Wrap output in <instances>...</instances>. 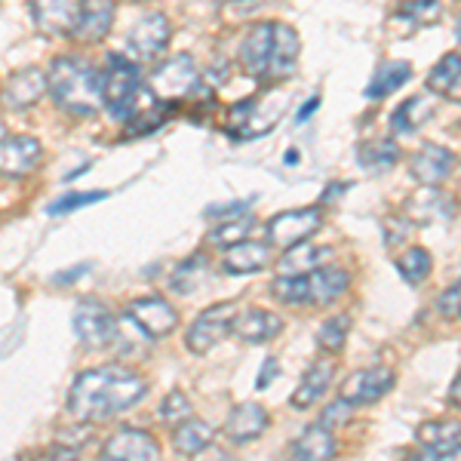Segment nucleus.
<instances>
[{"mask_svg": "<svg viewBox=\"0 0 461 461\" xmlns=\"http://www.w3.org/2000/svg\"><path fill=\"white\" fill-rule=\"evenodd\" d=\"M317 105H320V95H314V99H308V102H304V105H302L299 114H295V121H299V123H302V121H308V117L317 111Z\"/></svg>", "mask_w": 461, "mask_h": 461, "instance_id": "49", "label": "nucleus"}, {"mask_svg": "<svg viewBox=\"0 0 461 461\" xmlns=\"http://www.w3.org/2000/svg\"><path fill=\"white\" fill-rule=\"evenodd\" d=\"M102 461H160V443L142 428H121L102 446Z\"/></svg>", "mask_w": 461, "mask_h": 461, "instance_id": "11", "label": "nucleus"}, {"mask_svg": "<svg viewBox=\"0 0 461 461\" xmlns=\"http://www.w3.org/2000/svg\"><path fill=\"white\" fill-rule=\"evenodd\" d=\"M332 256L330 247H314V243H299V247H289L286 256H280V271L284 274H311L317 267H323L326 258Z\"/></svg>", "mask_w": 461, "mask_h": 461, "instance_id": "31", "label": "nucleus"}, {"mask_svg": "<svg viewBox=\"0 0 461 461\" xmlns=\"http://www.w3.org/2000/svg\"><path fill=\"white\" fill-rule=\"evenodd\" d=\"M111 22H114L111 0H93V4H86V13L80 19L74 37H80V41H102L111 32Z\"/></svg>", "mask_w": 461, "mask_h": 461, "instance_id": "33", "label": "nucleus"}, {"mask_svg": "<svg viewBox=\"0 0 461 461\" xmlns=\"http://www.w3.org/2000/svg\"><path fill=\"white\" fill-rule=\"evenodd\" d=\"M16 461H77V452H74L71 446H53V449H41V452L19 456Z\"/></svg>", "mask_w": 461, "mask_h": 461, "instance_id": "43", "label": "nucleus"}, {"mask_svg": "<svg viewBox=\"0 0 461 461\" xmlns=\"http://www.w3.org/2000/svg\"><path fill=\"white\" fill-rule=\"evenodd\" d=\"M237 314H240V304H234V302H221V304H215V308H206L203 314L191 323L188 336H185V345L194 354L212 351V348L230 332Z\"/></svg>", "mask_w": 461, "mask_h": 461, "instance_id": "7", "label": "nucleus"}, {"mask_svg": "<svg viewBox=\"0 0 461 461\" xmlns=\"http://www.w3.org/2000/svg\"><path fill=\"white\" fill-rule=\"evenodd\" d=\"M400 160V148L391 142V139H369V142H363L357 148V167L363 169V173H388L391 167H397Z\"/></svg>", "mask_w": 461, "mask_h": 461, "instance_id": "29", "label": "nucleus"}, {"mask_svg": "<svg viewBox=\"0 0 461 461\" xmlns=\"http://www.w3.org/2000/svg\"><path fill=\"white\" fill-rule=\"evenodd\" d=\"M271 293L284 304H308V274H280Z\"/></svg>", "mask_w": 461, "mask_h": 461, "instance_id": "38", "label": "nucleus"}, {"mask_svg": "<svg viewBox=\"0 0 461 461\" xmlns=\"http://www.w3.org/2000/svg\"><path fill=\"white\" fill-rule=\"evenodd\" d=\"M145 341H148L145 330L130 314L117 320V332H114V341H111V345H117V351H123V354H142Z\"/></svg>", "mask_w": 461, "mask_h": 461, "instance_id": "39", "label": "nucleus"}, {"mask_svg": "<svg viewBox=\"0 0 461 461\" xmlns=\"http://www.w3.org/2000/svg\"><path fill=\"white\" fill-rule=\"evenodd\" d=\"M440 311L446 317H456L461 314V280L456 286L449 289V293H443V299H440Z\"/></svg>", "mask_w": 461, "mask_h": 461, "instance_id": "47", "label": "nucleus"}, {"mask_svg": "<svg viewBox=\"0 0 461 461\" xmlns=\"http://www.w3.org/2000/svg\"><path fill=\"white\" fill-rule=\"evenodd\" d=\"M169 22L160 13H148L130 28V53L136 59H158L169 43Z\"/></svg>", "mask_w": 461, "mask_h": 461, "instance_id": "15", "label": "nucleus"}, {"mask_svg": "<svg viewBox=\"0 0 461 461\" xmlns=\"http://www.w3.org/2000/svg\"><path fill=\"white\" fill-rule=\"evenodd\" d=\"M393 382H397V375H393L391 366H369V369H360V373H354L351 378H345L339 388V400H345L348 406H373L378 400L384 397Z\"/></svg>", "mask_w": 461, "mask_h": 461, "instance_id": "9", "label": "nucleus"}, {"mask_svg": "<svg viewBox=\"0 0 461 461\" xmlns=\"http://www.w3.org/2000/svg\"><path fill=\"white\" fill-rule=\"evenodd\" d=\"M299 34L286 22H256L240 41V68L265 84H280L299 65Z\"/></svg>", "mask_w": 461, "mask_h": 461, "instance_id": "2", "label": "nucleus"}, {"mask_svg": "<svg viewBox=\"0 0 461 461\" xmlns=\"http://www.w3.org/2000/svg\"><path fill=\"white\" fill-rule=\"evenodd\" d=\"M409 237H412V221H409L406 215H391V219H384V243H388L391 249L406 243Z\"/></svg>", "mask_w": 461, "mask_h": 461, "instance_id": "42", "label": "nucleus"}, {"mask_svg": "<svg viewBox=\"0 0 461 461\" xmlns=\"http://www.w3.org/2000/svg\"><path fill=\"white\" fill-rule=\"evenodd\" d=\"M406 219L412 225H430V221H443L456 215V197L446 194L443 188H419L406 200Z\"/></svg>", "mask_w": 461, "mask_h": 461, "instance_id": "17", "label": "nucleus"}, {"mask_svg": "<svg viewBox=\"0 0 461 461\" xmlns=\"http://www.w3.org/2000/svg\"><path fill=\"white\" fill-rule=\"evenodd\" d=\"M256 228V219L247 212V215H237V219H228L221 221V225L212 228L210 234V243H215V247H234V243H243L249 240V230Z\"/></svg>", "mask_w": 461, "mask_h": 461, "instance_id": "37", "label": "nucleus"}, {"mask_svg": "<svg viewBox=\"0 0 461 461\" xmlns=\"http://www.w3.org/2000/svg\"><path fill=\"white\" fill-rule=\"evenodd\" d=\"M74 332L86 348H105L114 341L117 320L114 314L95 299H84L74 311Z\"/></svg>", "mask_w": 461, "mask_h": 461, "instance_id": "10", "label": "nucleus"}, {"mask_svg": "<svg viewBox=\"0 0 461 461\" xmlns=\"http://www.w3.org/2000/svg\"><path fill=\"white\" fill-rule=\"evenodd\" d=\"M415 440L425 449H452L461 446V421L443 419V421H421L415 430Z\"/></svg>", "mask_w": 461, "mask_h": 461, "instance_id": "32", "label": "nucleus"}, {"mask_svg": "<svg viewBox=\"0 0 461 461\" xmlns=\"http://www.w3.org/2000/svg\"><path fill=\"white\" fill-rule=\"evenodd\" d=\"M348 336H351V317L336 314L317 330V345H320V351H326V354H339L341 348H345Z\"/></svg>", "mask_w": 461, "mask_h": 461, "instance_id": "36", "label": "nucleus"}, {"mask_svg": "<svg viewBox=\"0 0 461 461\" xmlns=\"http://www.w3.org/2000/svg\"><path fill=\"white\" fill-rule=\"evenodd\" d=\"M267 425H271V415H267L265 406L258 403H240L230 409L228 421H225V430L234 443H249L256 437H262Z\"/></svg>", "mask_w": 461, "mask_h": 461, "instance_id": "21", "label": "nucleus"}, {"mask_svg": "<svg viewBox=\"0 0 461 461\" xmlns=\"http://www.w3.org/2000/svg\"><path fill=\"white\" fill-rule=\"evenodd\" d=\"M230 332H234L237 339L249 341V345H262V341H271L284 332V317L265 308H247L234 317Z\"/></svg>", "mask_w": 461, "mask_h": 461, "instance_id": "18", "label": "nucleus"}, {"mask_svg": "<svg viewBox=\"0 0 461 461\" xmlns=\"http://www.w3.org/2000/svg\"><path fill=\"white\" fill-rule=\"evenodd\" d=\"M434 114H437L434 95H428V93L412 95V99H406L403 105L391 114V130L400 132V136H406V132H415L419 126H425Z\"/></svg>", "mask_w": 461, "mask_h": 461, "instance_id": "27", "label": "nucleus"}, {"mask_svg": "<svg viewBox=\"0 0 461 461\" xmlns=\"http://www.w3.org/2000/svg\"><path fill=\"white\" fill-rule=\"evenodd\" d=\"M126 314L142 326L148 339H163L178 326L176 308H173V304H167V299H158V295H151V299H136L130 304V311H126Z\"/></svg>", "mask_w": 461, "mask_h": 461, "instance_id": "16", "label": "nucleus"}, {"mask_svg": "<svg viewBox=\"0 0 461 461\" xmlns=\"http://www.w3.org/2000/svg\"><path fill=\"white\" fill-rule=\"evenodd\" d=\"M197 89V65L191 56H173L151 74V93L160 102L188 99Z\"/></svg>", "mask_w": 461, "mask_h": 461, "instance_id": "8", "label": "nucleus"}, {"mask_svg": "<svg viewBox=\"0 0 461 461\" xmlns=\"http://www.w3.org/2000/svg\"><path fill=\"white\" fill-rule=\"evenodd\" d=\"M47 89H50V80L41 68H22L16 74H10V80L4 84V93H0V102L10 111H25L37 105Z\"/></svg>", "mask_w": 461, "mask_h": 461, "instance_id": "14", "label": "nucleus"}, {"mask_svg": "<svg viewBox=\"0 0 461 461\" xmlns=\"http://www.w3.org/2000/svg\"><path fill=\"white\" fill-rule=\"evenodd\" d=\"M212 443V428L200 419H185L176 425L173 446L178 456H200L203 449H210Z\"/></svg>", "mask_w": 461, "mask_h": 461, "instance_id": "30", "label": "nucleus"}, {"mask_svg": "<svg viewBox=\"0 0 461 461\" xmlns=\"http://www.w3.org/2000/svg\"><path fill=\"white\" fill-rule=\"evenodd\" d=\"M86 271V265H80V267H74V271L71 274H59V284H71V277H77V274H84Z\"/></svg>", "mask_w": 461, "mask_h": 461, "instance_id": "52", "label": "nucleus"}, {"mask_svg": "<svg viewBox=\"0 0 461 461\" xmlns=\"http://www.w3.org/2000/svg\"><path fill=\"white\" fill-rule=\"evenodd\" d=\"M351 412H354V406H348L345 400H336V403H332L330 409H326L323 412V419H320V425L323 428H339V425H345L348 419H351Z\"/></svg>", "mask_w": 461, "mask_h": 461, "instance_id": "44", "label": "nucleus"}, {"mask_svg": "<svg viewBox=\"0 0 461 461\" xmlns=\"http://www.w3.org/2000/svg\"><path fill=\"white\" fill-rule=\"evenodd\" d=\"M148 393L142 375L123 366H95L74 378L68 391V412L77 421H102L132 409Z\"/></svg>", "mask_w": 461, "mask_h": 461, "instance_id": "1", "label": "nucleus"}, {"mask_svg": "<svg viewBox=\"0 0 461 461\" xmlns=\"http://www.w3.org/2000/svg\"><path fill=\"white\" fill-rule=\"evenodd\" d=\"M428 89L446 102H461V53H446L430 68Z\"/></svg>", "mask_w": 461, "mask_h": 461, "instance_id": "25", "label": "nucleus"}, {"mask_svg": "<svg viewBox=\"0 0 461 461\" xmlns=\"http://www.w3.org/2000/svg\"><path fill=\"white\" fill-rule=\"evenodd\" d=\"M50 93L59 102V108L71 114H95L105 105L102 93V74L80 56H59L47 71Z\"/></svg>", "mask_w": 461, "mask_h": 461, "instance_id": "3", "label": "nucleus"}, {"mask_svg": "<svg viewBox=\"0 0 461 461\" xmlns=\"http://www.w3.org/2000/svg\"><path fill=\"white\" fill-rule=\"evenodd\" d=\"M160 419H163V421H169V425H178V421L191 419V403H188V397H185L182 391L167 393V397H163V403H160Z\"/></svg>", "mask_w": 461, "mask_h": 461, "instance_id": "40", "label": "nucleus"}, {"mask_svg": "<svg viewBox=\"0 0 461 461\" xmlns=\"http://www.w3.org/2000/svg\"><path fill=\"white\" fill-rule=\"evenodd\" d=\"M409 461H461V446H452V449H428L412 456Z\"/></svg>", "mask_w": 461, "mask_h": 461, "instance_id": "46", "label": "nucleus"}, {"mask_svg": "<svg viewBox=\"0 0 461 461\" xmlns=\"http://www.w3.org/2000/svg\"><path fill=\"white\" fill-rule=\"evenodd\" d=\"M430 267H434V262H430L428 249H421V247L406 249L403 256L397 258V271H400V277H403L409 286H421V284H425Z\"/></svg>", "mask_w": 461, "mask_h": 461, "instance_id": "35", "label": "nucleus"}, {"mask_svg": "<svg viewBox=\"0 0 461 461\" xmlns=\"http://www.w3.org/2000/svg\"><path fill=\"white\" fill-rule=\"evenodd\" d=\"M249 210V200H234V203H221V206H212L206 210V219H237V215H247Z\"/></svg>", "mask_w": 461, "mask_h": 461, "instance_id": "45", "label": "nucleus"}, {"mask_svg": "<svg viewBox=\"0 0 461 461\" xmlns=\"http://www.w3.org/2000/svg\"><path fill=\"white\" fill-rule=\"evenodd\" d=\"M43 148L32 136H6L0 142V176H25L37 167Z\"/></svg>", "mask_w": 461, "mask_h": 461, "instance_id": "19", "label": "nucleus"}, {"mask_svg": "<svg viewBox=\"0 0 461 461\" xmlns=\"http://www.w3.org/2000/svg\"><path fill=\"white\" fill-rule=\"evenodd\" d=\"M458 43H461V19H458Z\"/></svg>", "mask_w": 461, "mask_h": 461, "instance_id": "54", "label": "nucleus"}, {"mask_svg": "<svg viewBox=\"0 0 461 461\" xmlns=\"http://www.w3.org/2000/svg\"><path fill=\"white\" fill-rule=\"evenodd\" d=\"M452 169H456V154L434 142L421 145L412 154V163H409V173H412V178L421 188H440L446 178L452 176Z\"/></svg>", "mask_w": 461, "mask_h": 461, "instance_id": "13", "label": "nucleus"}, {"mask_svg": "<svg viewBox=\"0 0 461 461\" xmlns=\"http://www.w3.org/2000/svg\"><path fill=\"white\" fill-rule=\"evenodd\" d=\"M99 200H105V191H80V194H65V197H59L53 206H50V215L74 212V210H80V206L99 203Z\"/></svg>", "mask_w": 461, "mask_h": 461, "instance_id": "41", "label": "nucleus"}, {"mask_svg": "<svg viewBox=\"0 0 461 461\" xmlns=\"http://www.w3.org/2000/svg\"><path fill=\"white\" fill-rule=\"evenodd\" d=\"M440 16H443L440 0H409V4H403L393 13L388 25L397 28V37H409L412 32H419V28L440 22Z\"/></svg>", "mask_w": 461, "mask_h": 461, "instance_id": "23", "label": "nucleus"}, {"mask_svg": "<svg viewBox=\"0 0 461 461\" xmlns=\"http://www.w3.org/2000/svg\"><path fill=\"white\" fill-rule=\"evenodd\" d=\"M286 105H289V99L280 86H271L262 95H252V99L237 102L228 114V132L230 136H240V139L265 136V132H271L274 126L280 123Z\"/></svg>", "mask_w": 461, "mask_h": 461, "instance_id": "5", "label": "nucleus"}, {"mask_svg": "<svg viewBox=\"0 0 461 461\" xmlns=\"http://www.w3.org/2000/svg\"><path fill=\"white\" fill-rule=\"evenodd\" d=\"M320 228H323V212H320V206H304V210L277 212L265 225L267 243H271V247H284V249L299 247V243H308Z\"/></svg>", "mask_w": 461, "mask_h": 461, "instance_id": "6", "label": "nucleus"}, {"mask_svg": "<svg viewBox=\"0 0 461 461\" xmlns=\"http://www.w3.org/2000/svg\"><path fill=\"white\" fill-rule=\"evenodd\" d=\"M277 375H280V363L274 360V357H267L265 366H262V373H258V382L256 384H258V388H267V384H271Z\"/></svg>", "mask_w": 461, "mask_h": 461, "instance_id": "48", "label": "nucleus"}, {"mask_svg": "<svg viewBox=\"0 0 461 461\" xmlns=\"http://www.w3.org/2000/svg\"><path fill=\"white\" fill-rule=\"evenodd\" d=\"M4 139H6V126L0 123V142H4Z\"/></svg>", "mask_w": 461, "mask_h": 461, "instance_id": "53", "label": "nucleus"}, {"mask_svg": "<svg viewBox=\"0 0 461 461\" xmlns=\"http://www.w3.org/2000/svg\"><path fill=\"white\" fill-rule=\"evenodd\" d=\"M102 93H105L111 117L126 123L142 108L151 86H142V74H139L136 62H130L123 56H108V68L102 74Z\"/></svg>", "mask_w": 461, "mask_h": 461, "instance_id": "4", "label": "nucleus"}, {"mask_svg": "<svg viewBox=\"0 0 461 461\" xmlns=\"http://www.w3.org/2000/svg\"><path fill=\"white\" fill-rule=\"evenodd\" d=\"M206 274H210V262L197 252V256L185 258V262L176 267L173 277H169V286H173V293H178V295H191L200 289V284L206 280Z\"/></svg>", "mask_w": 461, "mask_h": 461, "instance_id": "34", "label": "nucleus"}, {"mask_svg": "<svg viewBox=\"0 0 461 461\" xmlns=\"http://www.w3.org/2000/svg\"><path fill=\"white\" fill-rule=\"evenodd\" d=\"M332 378H336V363L332 360H314V366H308L302 384L293 393V406L295 409H308L314 406L326 391H330Z\"/></svg>", "mask_w": 461, "mask_h": 461, "instance_id": "24", "label": "nucleus"}, {"mask_svg": "<svg viewBox=\"0 0 461 461\" xmlns=\"http://www.w3.org/2000/svg\"><path fill=\"white\" fill-rule=\"evenodd\" d=\"M409 77H412V65L403 62V59H388V62L378 65L373 80H369L366 99H388L403 84H409Z\"/></svg>", "mask_w": 461, "mask_h": 461, "instance_id": "28", "label": "nucleus"}, {"mask_svg": "<svg viewBox=\"0 0 461 461\" xmlns=\"http://www.w3.org/2000/svg\"><path fill=\"white\" fill-rule=\"evenodd\" d=\"M348 284H351V277H348V271H341V267L336 265L317 267V271L308 274V304L326 308V304L339 302L341 295L348 293Z\"/></svg>", "mask_w": 461, "mask_h": 461, "instance_id": "20", "label": "nucleus"}, {"mask_svg": "<svg viewBox=\"0 0 461 461\" xmlns=\"http://www.w3.org/2000/svg\"><path fill=\"white\" fill-rule=\"evenodd\" d=\"M34 22L43 34H74L86 13V0H32Z\"/></svg>", "mask_w": 461, "mask_h": 461, "instance_id": "12", "label": "nucleus"}, {"mask_svg": "<svg viewBox=\"0 0 461 461\" xmlns=\"http://www.w3.org/2000/svg\"><path fill=\"white\" fill-rule=\"evenodd\" d=\"M336 437L330 428L311 425L304 428V434L293 443V458L295 461H332L336 458Z\"/></svg>", "mask_w": 461, "mask_h": 461, "instance_id": "26", "label": "nucleus"}, {"mask_svg": "<svg viewBox=\"0 0 461 461\" xmlns=\"http://www.w3.org/2000/svg\"><path fill=\"white\" fill-rule=\"evenodd\" d=\"M271 262V243L265 240H243L234 243V247L225 249L221 256V265H225L228 274H256L267 267Z\"/></svg>", "mask_w": 461, "mask_h": 461, "instance_id": "22", "label": "nucleus"}, {"mask_svg": "<svg viewBox=\"0 0 461 461\" xmlns=\"http://www.w3.org/2000/svg\"><path fill=\"white\" fill-rule=\"evenodd\" d=\"M449 400H452V406H458V409H461V378H456V384H452Z\"/></svg>", "mask_w": 461, "mask_h": 461, "instance_id": "51", "label": "nucleus"}, {"mask_svg": "<svg viewBox=\"0 0 461 461\" xmlns=\"http://www.w3.org/2000/svg\"><path fill=\"white\" fill-rule=\"evenodd\" d=\"M200 456H203L200 461H230V458H228V452H221V449H210V452L203 449Z\"/></svg>", "mask_w": 461, "mask_h": 461, "instance_id": "50", "label": "nucleus"}]
</instances>
